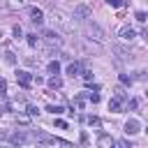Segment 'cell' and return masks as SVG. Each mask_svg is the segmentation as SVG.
Returning a JSON list of instances; mask_svg holds the SVG:
<instances>
[{"instance_id":"cell-1","label":"cell","mask_w":148,"mask_h":148,"mask_svg":"<svg viewBox=\"0 0 148 148\" xmlns=\"http://www.w3.org/2000/svg\"><path fill=\"white\" fill-rule=\"evenodd\" d=\"M51 21H53V25H56V28H60L62 32H72V30H74L72 16H69V14H65V12H60V9H53V12H51Z\"/></svg>"},{"instance_id":"cell-2","label":"cell","mask_w":148,"mask_h":148,"mask_svg":"<svg viewBox=\"0 0 148 148\" xmlns=\"http://www.w3.org/2000/svg\"><path fill=\"white\" fill-rule=\"evenodd\" d=\"M86 37H88L90 42H95V44H104V42H106L104 30H102L95 21H88V23H86Z\"/></svg>"},{"instance_id":"cell-3","label":"cell","mask_w":148,"mask_h":148,"mask_svg":"<svg viewBox=\"0 0 148 148\" xmlns=\"http://www.w3.org/2000/svg\"><path fill=\"white\" fill-rule=\"evenodd\" d=\"M42 42L46 44V46H62V37H60V32H56V30H42Z\"/></svg>"},{"instance_id":"cell-4","label":"cell","mask_w":148,"mask_h":148,"mask_svg":"<svg viewBox=\"0 0 148 148\" xmlns=\"http://www.w3.org/2000/svg\"><path fill=\"white\" fill-rule=\"evenodd\" d=\"M90 16H92V9H90L88 5H76V7H74V14H72L74 21H88Z\"/></svg>"},{"instance_id":"cell-5","label":"cell","mask_w":148,"mask_h":148,"mask_svg":"<svg viewBox=\"0 0 148 148\" xmlns=\"http://www.w3.org/2000/svg\"><path fill=\"white\" fill-rule=\"evenodd\" d=\"M118 37H120L123 42H132V39L136 37V30H134L132 25H120V28H118Z\"/></svg>"},{"instance_id":"cell-6","label":"cell","mask_w":148,"mask_h":148,"mask_svg":"<svg viewBox=\"0 0 148 148\" xmlns=\"http://www.w3.org/2000/svg\"><path fill=\"white\" fill-rule=\"evenodd\" d=\"M16 81H18L21 88H30V86H32V76H30V72H25V69H18V72H16Z\"/></svg>"},{"instance_id":"cell-7","label":"cell","mask_w":148,"mask_h":148,"mask_svg":"<svg viewBox=\"0 0 148 148\" xmlns=\"http://www.w3.org/2000/svg\"><path fill=\"white\" fill-rule=\"evenodd\" d=\"M141 132V123L136 120V118H130L127 123H125V134L127 136H134V134H139Z\"/></svg>"},{"instance_id":"cell-8","label":"cell","mask_w":148,"mask_h":148,"mask_svg":"<svg viewBox=\"0 0 148 148\" xmlns=\"http://www.w3.org/2000/svg\"><path fill=\"white\" fill-rule=\"evenodd\" d=\"M113 53H116V62H118V65H123L125 60H130V51L123 49V46H118V44L113 46Z\"/></svg>"},{"instance_id":"cell-9","label":"cell","mask_w":148,"mask_h":148,"mask_svg":"<svg viewBox=\"0 0 148 148\" xmlns=\"http://www.w3.org/2000/svg\"><path fill=\"white\" fill-rule=\"evenodd\" d=\"M30 21H32L35 25H42V21H44V12H42L39 7H30Z\"/></svg>"},{"instance_id":"cell-10","label":"cell","mask_w":148,"mask_h":148,"mask_svg":"<svg viewBox=\"0 0 148 148\" xmlns=\"http://www.w3.org/2000/svg\"><path fill=\"white\" fill-rule=\"evenodd\" d=\"M65 72L74 79V76H81V72H83V69H81V62H76V60H74V62H69V65H67V69H65Z\"/></svg>"},{"instance_id":"cell-11","label":"cell","mask_w":148,"mask_h":148,"mask_svg":"<svg viewBox=\"0 0 148 148\" xmlns=\"http://www.w3.org/2000/svg\"><path fill=\"white\" fill-rule=\"evenodd\" d=\"M97 146H99V148H111V146H116V139L109 136V134H102V136L97 139Z\"/></svg>"},{"instance_id":"cell-12","label":"cell","mask_w":148,"mask_h":148,"mask_svg":"<svg viewBox=\"0 0 148 148\" xmlns=\"http://www.w3.org/2000/svg\"><path fill=\"white\" fill-rule=\"evenodd\" d=\"M7 139H9V143H25V141H28V134H25V132H14V134H9Z\"/></svg>"},{"instance_id":"cell-13","label":"cell","mask_w":148,"mask_h":148,"mask_svg":"<svg viewBox=\"0 0 148 148\" xmlns=\"http://www.w3.org/2000/svg\"><path fill=\"white\" fill-rule=\"evenodd\" d=\"M49 88H51V90H58V88H62V79H60L58 74H53V76L49 79Z\"/></svg>"},{"instance_id":"cell-14","label":"cell","mask_w":148,"mask_h":148,"mask_svg":"<svg viewBox=\"0 0 148 148\" xmlns=\"http://www.w3.org/2000/svg\"><path fill=\"white\" fill-rule=\"evenodd\" d=\"M120 109H123V99H120V97H116V95H113V99H111V102H109V111H116V113H118V111H120Z\"/></svg>"},{"instance_id":"cell-15","label":"cell","mask_w":148,"mask_h":148,"mask_svg":"<svg viewBox=\"0 0 148 148\" xmlns=\"http://www.w3.org/2000/svg\"><path fill=\"white\" fill-rule=\"evenodd\" d=\"M46 69H49V74H60V62L58 60H51L46 65Z\"/></svg>"},{"instance_id":"cell-16","label":"cell","mask_w":148,"mask_h":148,"mask_svg":"<svg viewBox=\"0 0 148 148\" xmlns=\"http://www.w3.org/2000/svg\"><path fill=\"white\" fill-rule=\"evenodd\" d=\"M25 5V0H7V7L9 9H21Z\"/></svg>"},{"instance_id":"cell-17","label":"cell","mask_w":148,"mask_h":148,"mask_svg":"<svg viewBox=\"0 0 148 148\" xmlns=\"http://www.w3.org/2000/svg\"><path fill=\"white\" fill-rule=\"evenodd\" d=\"M74 104H76L79 111H83V106H86V97H83V95H76V97H74Z\"/></svg>"},{"instance_id":"cell-18","label":"cell","mask_w":148,"mask_h":148,"mask_svg":"<svg viewBox=\"0 0 148 148\" xmlns=\"http://www.w3.org/2000/svg\"><path fill=\"white\" fill-rule=\"evenodd\" d=\"M9 106H12V109H16V111H18V113H21V111H25V109H28V104H25V102H23V99H21V102H12V104H9Z\"/></svg>"},{"instance_id":"cell-19","label":"cell","mask_w":148,"mask_h":148,"mask_svg":"<svg viewBox=\"0 0 148 148\" xmlns=\"http://www.w3.org/2000/svg\"><path fill=\"white\" fill-rule=\"evenodd\" d=\"M46 111H51V113H53V116H58V113H62V111H65V109H62V106H60V104H49V106H46Z\"/></svg>"},{"instance_id":"cell-20","label":"cell","mask_w":148,"mask_h":148,"mask_svg":"<svg viewBox=\"0 0 148 148\" xmlns=\"http://www.w3.org/2000/svg\"><path fill=\"white\" fill-rule=\"evenodd\" d=\"M16 123H18V125H28V123H30V113H18V116H16Z\"/></svg>"},{"instance_id":"cell-21","label":"cell","mask_w":148,"mask_h":148,"mask_svg":"<svg viewBox=\"0 0 148 148\" xmlns=\"http://www.w3.org/2000/svg\"><path fill=\"white\" fill-rule=\"evenodd\" d=\"M132 81H134V76H127V74H120V83H123V86H132Z\"/></svg>"},{"instance_id":"cell-22","label":"cell","mask_w":148,"mask_h":148,"mask_svg":"<svg viewBox=\"0 0 148 148\" xmlns=\"http://www.w3.org/2000/svg\"><path fill=\"white\" fill-rule=\"evenodd\" d=\"M28 44H30V46L35 49V46L39 44V37H37V35H28Z\"/></svg>"},{"instance_id":"cell-23","label":"cell","mask_w":148,"mask_h":148,"mask_svg":"<svg viewBox=\"0 0 148 148\" xmlns=\"http://www.w3.org/2000/svg\"><path fill=\"white\" fill-rule=\"evenodd\" d=\"M127 109H132V111H134V109H139V99H136V97L127 99Z\"/></svg>"},{"instance_id":"cell-24","label":"cell","mask_w":148,"mask_h":148,"mask_svg":"<svg viewBox=\"0 0 148 148\" xmlns=\"http://www.w3.org/2000/svg\"><path fill=\"white\" fill-rule=\"evenodd\" d=\"M86 120H88V125H95V127H97V125H102V120H99L97 116H88Z\"/></svg>"},{"instance_id":"cell-25","label":"cell","mask_w":148,"mask_h":148,"mask_svg":"<svg viewBox=\"0 0 148 148\" xmlns=\"http://www.w3.org/2000/svg\"><path fill=\"white\" fill-rule=\"evenodd\" d=\"M146 18H148V14L139 9V12H136V21H139V23H146Z\"/></svg>"},{"instance_id":"cell-26","label":"cell","mask_w":148,"mask_h":148,"mask_svg":"<svg viewBox=\"0 0 148 148\" xmlns=\"http://www.w3.org/2000/svg\"><path fill=\"white\" fill-rule=\"evenodd\" d=\"M5 60H7L9 65H14V62H16V56H14L12 51H7V53H5Z\"/></svg>"},{"instance_id":"cell-27","label":"cell","mask_w":148,"mask_h":148,"mask_svg":"<svg viewBox=\"0 0 148 148\" xmlns=\"http://www.w3.org/2000/svg\"><path fill=\"white\" fill-rule=\"evenodd\" d=\"M12 32H14V37H16V39H21V37H23V30H21V25H14V30H12Z\"/></svg>"},{"instance_id":"cell-28","label":"cell","mask_w":148,"mask_h":148,"mask_svg":"<svg viewBox=\"0 0 148 148\" xmlns=\"http://www.w3.org/2000/svg\"><path fill=\"white\" fill-rule=\"evenodd\" d=\"M88 99H90L92 104H97V102H99V95H97V90H95V92H88Z\"/></svg>"},{"instance_id":"cell-29","label":"cell","mask_w":148,"mask_h":148,"mask_svg":"<svg viewBox=\"0 0 148 148\" xmlns=\"http://www.w3.org/2000/svg\"><path fill=\"white\" fill-rule=\"evenodd\" d=\"M104 2H106L109 7H116V9H118V7L123 5V0H104Z\"/></svg>"},{"instance_id":"cell-30","label":"cell","mask_w":148,"mask_h":148,"mask_svg":"<svg viewBox=\"0 0 148 148\" xmlns=\"http://www.w3.org/2000/svg\"><path fill=\"white\" fill-rule=\"evenodd\" d=\"M25 111H28L30 116H37V113H39V109H37V106H32V104H28V109H25Z\"/></svg>"},{"instance_id":"cell-31","label":"cell","mask_w":148,"mask_h":148,"mask_svg":"<svg viewBox=\"0 0 148 148\" xmlns=\"http://www.w3.org/2000/svg\"><path fill=\"white\" fill-rule=\"evenodd\" d=\"M56 127H58V130H65V127H67V123H65V120H60V118H56Z\"/></svg>"},{"instance_id":"cell-32","label":"cell","mask_w":148,"mask_h":148,"mask_svg":"<svg viewBox=\"0 0 148 148\" xmlns=\"http://www.w3.org/2000/svg\"><path fill=\"white\" fill-rule=\"evenodd\" d=\"M116 146H120V148H130V141H125V139H118V141H116Z\"/></svg>"},{"instance_id":"cell-33","label":"cell","mask_w":148,"mask_h":148,"mask_svg":"<svg viewBox=\"0 0 148 148\" xmlns=\"http://www.w3.org/2000/svg\"><path fill=\"white\" fill-rule=\"evenodd\" d=\"M134 79H141V81H146V79H148V72H146V69H143V72H136V76H134Z\"/></svg>"},{"instance_id":"cell-34","label":"cell","mask_w":148,"mask_h":148,"mask_svg":"<svg viewBox=\"0 0 148 148\" xmlns=\"http://www.w3.org/2000/svg\"><path fill=\"white\" fill-rule=\"evenodd\" d=\"M5 92H7V81L0 79V95H5Z\"/></svg>"},{"instance_id":"cell-35","label":"cell","mask_w":148,"mask_h":148,"mask_svg":"<svg viewBox=\"0 0 148 148\" xmlns=\"http://www.w3.org/2000/svg\"><path fill=\"white\" fill-rule=\"evenodd\" d=\"M0 37H2V35H0Z\"/></svg>"}]
</instances>
